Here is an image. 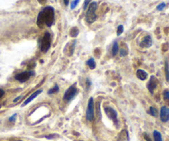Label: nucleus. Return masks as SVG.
I'll list each match as a JSON object with an SVG mask.
<instances>
[{
  "mask_svg": "<svg viewBox=\"0 0 169 141\" xmlns=\"http://www.w3.org/2000/svg\"><path fill=\"white\" fill-rule=\"evenodd\" d=\"M55 21V9L54 7L48 6L45 7L38 14L36 24L40 28H43L45 25L50 27Z\"/></svg>",
  "mask_w": 169,
  "mask_h": 141,
  "instance_id": "1",
  "label": "nucleus"
},
{
  "mask_svg": "<svg viewBox=\"0 0 169 141\" xmlns=\"http://www.w3.org/2000/svg\"><path fill=\"white\" fill-rule=\"evenodd\" d=\"M98 8V3L96 2H92L89 4L88 9L87 11V13L85 16V20L88 23L91 24L93 23L97 19V14H96V10Z\"/></svg>",
  "mask_w": 169,
  "mask_h": 141,
  "instance_id": "2",
  "label": "nucleus"
},
{
  "mask_svg": "<svg viewBox=\"0 0 169 141\" xmlns=\"http://www.w3.org/2000/svg\"><path fill=\"white\" fill-rule=\"evenodd\" d=\"M51 45V35L49 32H45L43 36L41 44V49L42 52H47Z\"/></svg>",
  "mask_w": 169,
  "mask_h": 141,
  "instance_id": "3",
  "label": "nucleus"
},
{
  "mask_svg": "<svg viewBox=\"0 0 169 141\" xmlns=\"http://www.w3.org/2000/svg\"><path fill=\"white\" fill-rule=\"evenodd\" d=\"M77 94V88L73 85V86H70L67 90L66 92H64V95H63V101L65 102H69Z\"/></svg>",
  "mask_w": 169,
  "mask_h": 141,
  "instance_id": "4",
  "label": "nucleus"
},
{
  "mask_svg": "<svg viewBox=\"0 0 169 141\" xmlns=\"http://www.w3.org/2000/svg\"><path fill=\"white\" fill-rule=\"evenodd\" d=\"M86 117L88 120L92 121L94 117V102H93V98H90L88 100V107H87V112H86Z\"/></svg>",
  "mask_w": 169,
  "mask_h": 141,
  "instance_id": "5",
  "label": "nucleus"
},
{
  "mask_svg": "<svg viewBox=\"0 0 169 141\" xmlns=\"http://www.w3.org/2000/svg\"><path fill=\"white\" fill-rule=\"evenodd\" d=\"M31 71H24L21 72L20 74H17L15 75V79H17V81L21 82V83H24L26 81H27L30 77L31 76Z\"/></svg>",
  "mask_w": 169,
  "mask_h": 141,
  "instance_id": "6",
  "label": "nucleus"
},
{
  "mask_svg": "<svg viewBox=\"0 0 169 141\" xmlns=\"http://www.w3.org/2000/svg\"><path fill=\"white\" fill-rule=\"evenodd\" d=\"M104 111H105V112L107 115V116L109 118H111L115 123H116V121H117V112L113 108L110 107V106L105 107Z\"/></svg>",
  "mask_w": 169,
  "mask_h": 141,
  "instance_id": "7",
  "label": "nucleus"
},
{
  "mask_svg": "<svg viewBox=\"0 0 169 141\" xmlns=\"http://www.w3.org/2000/svg\"><path fill=\"white\" fill-rule=\"evenodd\" d=\"M160 119L162 122H167L169 120V108L167 106H162L160 110Z\"/></svg>",
  "mask_w": 169,
  "mask_h": 141,
  "instance_id": "8",
  "label": "nucleus"
},
{
  "mask_svg": "<svg viewBox=\"0 0 169 141\" xmlns=\"http://www.w3.org/2000/svg\"><path fill=\"white\" fill-rule=\"evenodd\" d=\"M152 44H153V41H152L151 36L150 35H146L140 42V45L142 48H149L150 46H152Z\"/></svg>",
  "mask_w": 169,
  "mask_h": 141,
  "instance_id": "9",
  "label": "nucleus"
},
{
  "mask_svg": "<svg viewBox=\"0 0 169 141\" xmlns=\"http://www.w3.org/2000/svg\"><path fill=\"white\" fill-rule=\"evenodd\" d=\"M147 87H148V91L151 92V93H153L154 90L155 88H156V87H157V80H156V78H155L154 76H151Z\"/></svg>",
  "mask_w": 169,
  "mask_h": 141,
  "instance_id": "10",
  "label": "nucleus"
},
{
  "mask_svg": "<svg viewBox=\"0 0 169 141\" xmlns=\"http://www.w3.org/2000/svg\"><path fill=\"white\" fill-rule=\"evenodd\" d=\"M41 92H42V89H39V90L35 91V92H33V93H32V94H31V95L27 99V100H26V101H25V102L22 103L21 106H26V105H27L29 102H31L33 99L35 98H36V97H37V96H38V95H39V94H40V93H41Z\"/></svg>",
  "mask_w": 169,
  "mask_h": 141,
  "instance_id": "11",
  "label": "nucleus"
},
{
  "mask_svg": "<svg viewBox=\"0 0 169 141\" xmlns=\"http://www.w3.org/2000/svg\"><path fill=\"white\" fill-rule=\"evenodd\" d=\"M136 76H137V78L140 79V80H145L146 78H148V74H147V72H145L144 70L138 69L137 72H136Z\"/></svg>",
  "mask_w": 169,
  "mask_h": 141,
  "instance_id": "12",
  "label": "nucleus"
},
{
  "mask_svg": "<svg viewBox=\"0 0 169 141\" xmlns=\"http://www.w3.org/2000/svg\"><path fill=\"white\" fill-rule=\"evenodd\" d=\"M118 51H119V45H118V43H117V41H115V42L113 43L112 49V53L113 56H116V55H117Z\"/></svg>",
  "mask_w": 169,
  "mask_h": 141,
  "instance_id": "13",
  "label": "nucleus"
},
{
  "mask_svg": "<svg viewBox=\"0 0 169 141\" xmlns=\"http://www.w3.org/2000/svg\"><path fill=\"white\" fill-rule=\"evenodd\" d=\"M87 65L89 67L90 69H94L96 68V63H95V60L93 58H91L89 59L88 61H87Z\"/></svg>",
  "mask_w": 169,
  "mask_h": 141,
  "instance_id": "14",
  "label": "nucleus"
},
{
  "mask_svg": "<svg viewBox=\"0 0 169 141\" xmlns=\"http://www.w3.org/2000/svg\"><path fill=\"white\" fill-rule=\"evenodd\" d=\"M165 76H166V80L169 83V63L168 60L165 62Z\"/></svg>",
  "mask_w": 169,
  "mask_h": 141,
  "instance_id": "15",
  "label": "nucleus"
},
{
  "mask_svg": "<svg viewBox=\"0 0 169 141\" xmlns=\"http://www.w3.org/2000/svg\"><path fill=\"white\" fill-rule=\"evenodd\" d=\"M154 139L155 141H162V135L160 134V132H158V130L154 131Z\"/></svg>",
  "mask_w": 169,
  "mask_h": 141,
  "instance_id": "16",
  "label": "nucleus"
},
{
  "mask_svg": "<svg viewBox=\"0 0 169 141\" xmlns=\"http://www.w3.org/2000/svg\"><path fill=\"white\" fill-rule=\"evenodd\" d=\"M78 33H79V30L76 27H73L70 30V36H72V37H77Z\"/></svg>",
  "mask_w": 169,
  "mask_h": 141,
  "instance_id": "17",
  "label": "nucleus"
},
{
  "mask_svg": "<svg viewBox=\"0 0 169 141\" xmlns=\"http://www.w3.org/2000/svg\"><path fill=\"white\" fill-rule=\"evenodd\" d=\"M148 113H149L151 116H157V115H158V111H157V109H156L155 107H154V106H150Z\"/></svg>",
  "mask_w": 169,
  "mask_h": 141,
  "instance_id": "18",
  "label": "nucleus"
},
{
  "mask_svg": "<svg viewBox=\"0 0 169 141\" xmlns=\"http://www.w3.org/2000/svg\"><path fill=\"white\" fill-rule=\"evenodd\" d=\"M59 86H58V85H55L54 88H52L51 89H49V91H48V94H54V93H56V92H59Z\"/></svg>",
  "mask_w": 169,
  "mask_h": 141,
  "instance_id": "19",
  "label": "nucleus"
},
{
  "mask_svg": "<svg viewBox=\"0 0 169 141\" xmlns=\"http://www.w3.org/2000/svg\"><path fill=\"white\" fill-rule=\"evenodd\" d=\"M123 31H124V27L122 26V25H120L118 27H117V31H116V34L117 35L119 36L122 33H123Z\"/></svg>",
  "mask_w": 169,
  "mask_h": 141,
  "instance_id": "20",
  "label": "nucleus"
},
{
  "mask_svg": "<svg viewBox=\"0 0 169 141\" xmlns=\"http://www.w3.org/2000/svg\"><path fill=\"white\" fill-rule=\"evenodd\" d=\"M80 2V0H73L72 3H71L70 8L71 9H74L75 7H77V5L78 4V3Z\"/></svg>",
  "mask_w": 169,
  "mask_h": 141,
  "instance_id": "21",
  "label": "nucleus"
},
{
  "mask_svg": "<svg viewBox=\"0 0 169 141\" xmlns=\"http://www.w3.org/2000/svg\"><path fill=\"white\" fill-rule=\"evenodd\" d=\"M166 7V3H161L160 4H158V6H157V10L158 11H162L163 10V8Z\"/></svg>",
  "mask_w": 169,
  "mask_h": 141,
  "instance_id": "22",
  "label": "nucleus"
},
{
  "mask_svg": "<svg viewBox=\"0 0 169 141\" xmlns=\"http://www.w3.org/2000/svg\"><path fill=\"white\" fill-rule=\"evenodd\" d=\"M127 54H128V49H124V48H122V49H120V56H126L127 55Z\"/></svg>",
  "mask_w": 169,
  "mask_h": 141,
  "instance_id": "23",
  "label": "nucleus"
},
{
  "mask_svg": "<svg viewBox=\"0 0 169 141\" xmlns=\"http://www.w3.org/2000/svg\"><path fill=\"white\" fill-rule=\"evenodd\" d=\"M91 1H92V0H84V3H83V10H86V9H87V7H88V5L91 3Z\"/></svg>",
  "mask_w": 169,
  "mask_h": 141,
  "instance_id": "24",
  "label": "nucleus"
},
{
  "mask_svg": "<svg viewBox=\"0 0 169 141\" xmlns=\"http://www.w3.org/2000/svg\"><path fill=\"white\" fill-rule=\"evenodd\" d=\"M163 97H164V98L166 99V100H169V91L168 90H166V91H164V92H163Z\"/></svg>",
  "mask_w": 169,
  "mask_h": 141,
  "instance_id": "25",
  "label": "nucleus"
},
{
  "mask_svg": "<svg viewBox=\"0 0 169 141\" xmlns=\"http://www.w3.org/2000/svg\"><path fill=\"white\" fill-rule=\"evenodd\" d=\"M16 116H17V114H14L13 116H11V117L9 118V121H14L15 119H16Z\"/></svg>",
  "mask_w": 169,
  "mask_h": 141,
  "instance_id": "26",
  "label": "nucleus"
},
{
  "mask_svg": "<svg viewBox=\"0 0 169 141\" xmlns=\"http://www.w3.org/2000/svg\"><path fill=\"white\" fill-rule=\"evenodd\" d=\"M144 139L146 140V141H152L151 140V139L148 137V135L147 134H144Z\"/></svg>",
  "mask_w": 169,
  "mask_h": 141,
  "instance_id": "27",
  "label": "nucleus"
},
{
  "mask_svg": "<svg viewBox=\"0 0 169 141\" xmlns=\"http://www.w3.org/2000/svg\"><path fill=\"white\" fill-rule=\"evenodd\" d=\"M37 1H38V2H39V3H40L41 4V5L45 4V3L47 2V0H37Z\"/></svg>",
  "mask_w": 169,
  "mask_h": 141,
  "instance_id": "28",
  "label": "nucleus"
},
{
  "mask_svg": "<svg viewBox=\"0 0 169 141\" xmlns=\"http://www.w3.org/2000/svg\"><path fill=\"white\" fill-rule=\"evenodd\" d=\"M4 93H5V92H4V91H3V89H1V88H0V98H2V97L4 95Z\"/></svg>",
  "mask_w": 169,
  "mask_h": 141,
  "instance_id": "29",
  "label": "nucleus"
},
{
  "mask_svg": "<svg viewBox=\"0 0 169 141\" xmlns=\"http://www.w3.org/2000/svg\"><path fill=\"white\" fill-rule=\"evenodd\" d=\"M63 3H64V5L65 6H68L69 3V0H63Z\"/></svg>",
  "mask_w": 169,
  "mask_h": 141,
  "instance_id": "30",
  "label": "nucleus"
},
{
  "mask_svg": "<svg viewBox=\"0 0 169 141\" xmlns=\"http://www.w3.org/2000/svg\"><path fill=\"white\" fill-rule=\"evenodd\" d=\"M91 85V83H90V81H89V79H87V87L88 88H89V86Z\"/></svg>",
  "mask_w": 169,
  "mask_h": 141,
  "instance_id": "31",
  "label": "nucleus"
},
{
  "mask_svg": "<svg viewBox=\"0 0 169 141\" xmlns=\"http://www.w3.org/2000/svg\"><path fill=\"white\" fill-rule=\"evenodd\" d=\"M21 98V97H18V98H17L15 99L14 100V102H17V101H18V100H19V99Z\"/></svg>",
  "mask_w": 169,
  "mask_h": 141,
  "instance_id": "32",
  "label": "nucleus"
}]
</instances>
